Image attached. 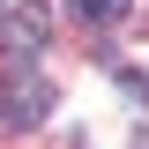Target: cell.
I'll use <instances>...</instances> for the list:
<instances>
[{
    "mask_svg": "<svg viewBox=\"0 0 149 149\" xmlns=\"http://www.w3.org/2000/svg\"><path fill=\"white\" fill-rule=\"evenodd\" d=\"M37 37H45V15L37 8H15L8 15V45H37Z\"/></svg>",
    "mask_w": 149,
    "mask_h": 149,
    "instance_id": "obj_1",
    "label": "cell"
},
{
    "mask_svg": "<svg viewBox=\"0 0 149 149\" xmlns=\"http://www.w3.org/2000/svg\"><path fill=\"white\" fill-rule=\"evenodd\" d=\"M74 8H82V15H90V22H119V15H127V8H134V0H74Z\"/></svg>",
    "mask_w": 149,
    "mask_h": 149,
    "instance_id": "obj_2",
    "label": "cell"
}]
</instances>
